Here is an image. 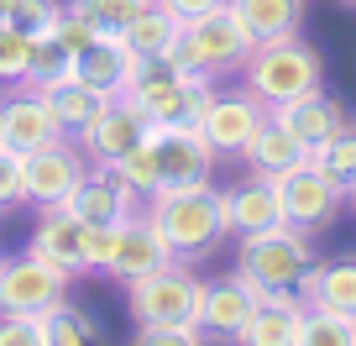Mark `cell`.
<instances>
[{"label":"cell","instance_id":"cell-1","mask_svg":"<svg viewBox=\"0 0 356 346\" xmlns=\"http://www.w3.org/2000/svg\"><path fill=\"white\" fill-rule=\"evenodd\" d=\"M147 215L157 221V231L168 236L173 257H200L231 231V215H225V189L215 184H189V189H157L147 200Z\"/></svg>","mask_w":356,"mask_h":346},{"label":"cell","instance_id":"cell-2","mask_svg":"<svg viewBox=\"0 0 356 346\" xmlns=\"http://www.w3.org/2000/svg\"><path fill=\"white\" fill-rule=\"evenodd\" d=\"M246 90L273 111V105H289L299 95H314L325 84V58L314 53L299 37H283V42H257L246 58Z\"/></svg>","mask_w":356,"mask_h":346},{"label":"cell","instance_id":"cell-3","mask_svg":"<svg viewBox=\"0 0 356 346\" xmlns=\"http://www.w3.org/2000/svg\"><path fill=\"white\" fill-rule=\"evenodd\" d=\"M309 242L299 226H267V231H241L236 242V273L252 289H299L309 273Z\"/></svg>","mask_w":356,"mask_h":346},{"label":"cell","instance_id":"cell-4","mask_svg":"<svg viewBox=\"0 0 356 346\" xmlns=\"http://www.w3.org/2000/svg\"><path fill=\"white\" fill-rule=\"evenodd\" d=\"M252 47L257 42L241 26V16L231 6H220V11L184 26V37L168 53V68H178V74H220V68H241L252 58Z\"/></svg>","mask_w":356,"mask_h":346},{"label":"cell","instance_id":"cell-5","mask_svg":"<svg viewBox=\"0 0 356 346\" xmlns=\"http://www.w3.org/2000/svg\"><path fill=\"white\" fill-rule=\"evenodd\" d=\"M210 95H215L210 74H178V68H168V63H142L136 84L121 100H131L147 121H200Z\"/></svg>","mask_w":356,"mask_h":346},{"label":"cell","instance_id":"cell-6","mask_svg":"<svg viewBox=\"0 0 356 346\" xmlns=\"http://www.w3.org/2000/svg\"><path fill=\"white\" fill-rule=\"evenodd\" d=\"M200 299L204 283L184 268V257L163 262V268L131 278V320L136 325H168V320H200Z\"/></svg>","mask_w":356,"mask_h":346},{"label":"cell","instance_id":"cell-7","mask_svg":"<svg viewBox=\"0 0 356 346\" xmlns=\"http://www.w3.org/2000/svg\"><path fill=\"white\" fill-rule=\"evenodd\" d=\"M74 273L53 268L47 257L26 246L22 257H0V315H47L63 299Z\"/></svg>","mask_w":356,"mask_h":346},{"label":"cell","instance_id":"cell-8","mask_svg":"<svg viewBox=\"0 0 356 346\" xmlns=\"http://www.w3.org/2000/svg\"><path fill=\"white\" fill-rule=\"evenodd\" d=\"M157 147V168H163V189H189V184H210L215 147L204 142V132L194 121H152L147 126Z\"/></svg>","mask_w":356,"mask_h":346},{"label":"cell","instance_id":"cell-9","mask_svg":"<svg viewBox=\"0 0 356 346\" xmlns=\"http://www.w3.org/2000/svg\"><path fill=\"white\" fill-rule=\"evenodd\" d=\"M278 194H283V215H289V226H299V231H320V226L335 221V210L346 205V184H335L314 157L299 163L293 173H283Z\"/></svg>","mask_w":356,"mask_h":346},{"label":"cell","instance_id":"cell-10","mask_svg":"<svg viewBox=\"0 0 356 346\" xmlns=\"http://www.w3.org/2000/svg\"><path fill=\"white\" fill-rule=\"evenodd\" d=\"M304 315L309 299H299V289H257V304L246 315V325L236 331L241 346H304Z\"/></svg>","mask_w":356,"mask_h":346},{"label":"cell","instance_id":"cell-11","mask_svg":"<svg viewBox=\"0 0 356 346\" xmlns=\"http://www.w3.org/2000/svg\"><path fill=\"white\" fill-rule=\"evenodd\" d=\"M84 163H89L84 147L63 142V136H53L47 147L26 152V205H63L79 189V179L89 173Z\"/></svg>","mask_w":356,"mask_h":346},{"label":"cell","instance_id":"cell-12","mask_svg":"<svg viewBox=\"0 0 356 346\" xmlns=\"http://www.w3.org/2000/svg\"><path fill=\"white\" fill-rule=\"evenodd\" d=\"M262 121H267V105L246 90V95H210V105H204V116L194 126L204 132V142L220 157H241Z\"/></svg>","mask_w":356,"mask_h":346},{"label":"cell","instance_id":"cell-13","mask_svg":"<svg viewBox=\"0 0 356 346\" xmlns=\"http://www.w3.org/2000/svg\"><path fill=\"white\" fill-rule=\"evenodd\" d=\"M147 126H152V121H147L131 100H111L95 121L84 126V132H79V147H84V157H89L95 168H115V163H121V157L147 136Z\"/></svg>","mask_w":356,"mask_h":346},{"label":"cell","instance_id":"cell-14","mask_svg":"<svg viewBox=\"0 0 356 346\" xmlns=\"http://www.w3.org/2000/svg\"><path fill=\"white\" fill-rule=\"evenodd\" d=\"M53 136H63V121L53 116V105H47L42 90H26L11 95V100H0V142L16 147V152H37V147H47Z\"/></svg>","mask_w":356,"mask_h":346},{"label":"cell","instance_id":"cell-15","mask_svg":"<svg viewBox=\"0 0 356 346\" xmlns=\"http://www.w3.org/2000/svg\"><path fill=\"white\" fill-rule=\"evenodd\" d=\"M32 252L47 257L63 273H89V226L68 205H42V221L32 231Z\"/></svg>","mask_w":356,"mask_h":346},{"label":"cell","instance_id":"cell-16","mask_svg":"<svg viewBox=\"0 0 356 346\" xmlns=\"http://www.w3.org/2000/svg\"><path fill=\"white\" fill-rule=\"evenodd\" d=\"M74 74L84 79V84H95V90L121 100L136 84V74H142V53H136L126 37H95V42L74 58Z\"/></svg>","mask_w":356,"mask_h":346},{"label":"cell","instance_id":"cell-17","mask_svg":"<svg viewBox=\"0 0 356 346\" xmlns=\"http://www.w3.org/2000/svg\"><path fill=\"white\" fill-rule=\"evenodd\" d=\"M163 262H173V246H168V236L157 231V221L147 210H136V215H126V226H121V242H115V257H111V278H142V273H152V268H163Z\"/></svg>","mask_w":356,"mask_h":346},{"label":"cell","instance_id":"cell-18","mask_svg":"<svg viewBox=\"0 0 356 346\" xmlns=\"http://www.w3.org/2000/svg\"><path fill=\"white\" fill-rule=\"evenodd\" d=\"M63 205H68V210H74L84 226H111V221L136 215L142 194H131V189H126V184L111 173V168H95V173H84V179H79V189L68 194Z\"/></svg>","mask_w":356,"mask_h":346},{"label":"cell","instance_id":"cell-19","mask_svg":"<svg viewBox=\"0 0 356 346\" xmlns=\"http://www.w3.org/2000/svg\"><path fill=\"white\" fill-rule=\"evenodd\" d=\"M225 215H231L236 236H241V231H267V226H289L278 179H267V173H252L246 184L225 189Z\"/></svg>","mask_w":356,"mask_h":346},{"label":"cell","instance_id":"cell-20","mask_svg":"<svg viewBox=\"0 0 356 346\" xmlns=\"http://www.w3.org/2000/svg\"><path fill=\"white\" fill-rule=\"evenodd\" d=\"M273 116H278V121L289 126V132L299 136L309 152H314L320 142H330V136L346 126V105L335 100V95H325V90L299 95V100H289V105H273Z\"/></svg>","mask_w":356,"mask_h":346},{"label":"cell","instance_id":"cell-21","mask_svg":"<svg viewBox=\"0 0 356 346\" xmlns=\"http://www.w3.org/2000/svg\"><path fill=\"white\" fill-rule=\"evenodd\" d=\"M246 163H252V173H267V179H283V173H293L299 163H309V147L299 142V136L289 132V126L278 121V116L267 111V121L257 126V136L246 142Z\"/></svg>","mask_w":356,"mask_h":346},{"label":"cell","instance_id":"cell-22","mask_svg":"<svg viewBox=\"0 0 356 346\" xmlns=\"http://www.w3.org/2000/svg\"><path fill=\"white\" fill-rule=\"evenodd\" d=\"M252 304H257V289L241 278V273H231V278H220V283H204L200 325H204V331H215V336H231V341H236V331L246 325Z\"/></svg>","mask_w":356,"mask_h":346},{"label":"cell","instance_id":"cell-23","mask_svg":"<svg viewBox=\"0 0 356 346\" xmlns=\"http://www.w3.org/2000/svg\"><path fill=\"white\" fill-rule=\"evenodd\" d=\"M231 11L241 16L252 42H283V37H299L304 0H231Z\"/></svg>","mask_w":356,"mask_h":346},{"label":"cell","instance_id":"cell-24","mask_svg":"<svg viewBox=\"0 0 356 346\" xmlns=\"http://www.w3.org/2000/svg\"><path fill=\"white\" fill-rule=\"evenodd\" d=\"M299 294L320 310H346L356 315V257H335V262H320V268L304 273Z\"/></svg>","mask_w":356,"mask_h":346},{"label":"cell","instance_id":"cell-25","mask_svg":"<svg viewBox=\"0 0 356 346\" xmlns=\"http://www.w3.org/2000/svg\"><path fill=\"white\" fill-rule=\"evenodd\" d=\"M42 95H47V105H53V116L63 121V132H74V136L115 100V95H105V90H95V84H84L79 74H68V79H58V84H47Z\"/></svg>","mask_w":356,"mask_h":346},{"label":"cell","instance_id":"cell-26","mask_svg":"<svg viewBox=\"0 0 356 346\" xmlns=\"http://www.w3.org/2000/svg\"><path fill=\"white\" fill-rule=\"evenodd\" d=\"M184 37V22H178L168 6H147L142 16L131 22V32H126V42L142 53V63H168V53H173V42Z\"/></svg>","mask_w":356,"mask_h":346},{"label":"cell","instance_id":"cell-27","mask_svg":"<svg viewBox=\"0 0 356 346\" xmlns=\"http://www.w3.org/2000/svg\"><path fill=\"white\" fill-rule=\"evenodd\" d=\"M74 47L63 42L58 32H47V37H32V58H26V90H47V84H58V79H68L74 74Z\"/></svg>","mask_w":356,"mask_h":346},{"label":"cell","instance_id":"cell-28","mask_svg":"<svg viewBox=\"0 0 356 346\" xmlns=\"http://www.w3.org/2000/svg\"><path fill=\"white\" fill-rule=\"evenodd\" d=\"M147 6H152V0H68V11L84 16V22L95 26V37H126Z\"/></svg>","mask_w":356,"mask_h":346},{"label":"cell","instance_id":"cell-29","mask_svg":"<svg viewBox=\"0 0 356 346\" xmlns=\"http://www.w3.org/2000/svg\"><path fill=\"white\" fill-rule=\"evenodd\" d=\"M115 179L126 184L131 194H142V200H152L157 189H163V168H157V147H152V136H142V142L131 147V152L121 157V163L111 168Z\"/></svg>","mask_w":356,"mask_h":346},{"label":"cell","instance_id":"cell-30","mask_svg":"<svg viewBox=\"0 0 356 346\" xmlns=\"http://www.w3.org/2000/svg\"><path fill=\"white\" fill-rule=\"evenodd\" d=\"M95 320H89L79 304H68V299H58L53 310L42 315V346H89L95 341Z\"/></svg>","mask_w":356,"mask_h":346},{"label":"cell","instance_id":"cell-31","mask_svg":"<svg viewBox=\"0 0 356 346\" xmlns=\"http://www.w3.org/2000/svg\"><path fill=\"white\" fill-rule=\"evenodd\" d=\"M309 157L325 168V173H330L335 184H346V194H351V184H356V126L346 121L341 132H335L330 142H320Z\"/></svg>","mask_w":356,"mask_h":346},{"label":"cell","instance_id":"cell-32","mask_svg":"<svg viewBox=\"0 0 356 346\" xmlns=\"http://www.w3.org/2000/svg\"><path fill=\"white\" fill-rule=\"evenodd\" d=\"M304 346H356V315L309 304V315H304Z\"/></svg>","mask_w":356,"mask_h":346},{"label":"cell","instance_id":"cell-33","mask_svg":"<svg viewBox=\"0 0 356 346\" xmlns=\"http://www.w3.org/2000/svg\"><path fill=\"white\" fill-rule=\"evenodd\" d=\"M63 11H68V6H58V0H16L11 26H16V32H26V37H47V32H58Z\"/></svg>","mask_w":356,"mask_h":346},{"label":"cell","instance_id":"cell-34","mask_svg":"<svg viewBox=\"0 0 356 346\" xmlns=\"http://www.w3.org/2000/svg\"><path fill=\"white\" fill-rule=\"evenodd\" d=\"M26 58H32V37L16 32V26H0V79L6 84L26 79Z\"/></svg>","mask_w":356,"mask_h":346},{"label":"cell","instance_id":"cell-35","mask_svg":"<svg viewBox=\"0 0 356 346\" xmlns=\"http://www.w3.org/2000/svg\"><path fill=\"white\" fill-rule=\"evenodd\" d=\"M6 205H26V157L0 142V210Z\"/></svg>","mask_w":356,"mask_h":346},{"label":"cell","instance_id":"cell-36","mask_svg":"<svg viewBox=\"0 0 356 346\" xmlns=\"http://www.w3.org/2000/svg\"><path fill=\"white\" fill-rule=\"evenodd\" d=\"M136 341H142V346H194V341H204V325H200V320L136 325Z\"/></svg>","mask_w":356,"mask_h":346},{"label":"cell","instance_id":"cell-37","mask_svg":"<svg viewBox=\"0 0 356 346\" xmlns=\"http://www.w3.org/2000/svg\"><path fill=\"white\" fill-rule=\"evenodd\" d=\"M0 346H42V315H0Z\"/></svg>","mask_w":356,"mask_h":346},{"label":"cell","instance_id":"cell-38","mask_svg":"<svg viewBox=\"0 0 356 346\" xmlns=\"http://www.w3.org/2000/svg\"><path fill=\"white\" fill-rule=\"evenodd\" d=\"M121 226H126V221H111V226H89V268H111L115 242H121Z\"/></svg>","mask_w":356,"mask_h":346},{"label":"cell","instance_id":"cell-39","mask_svg":"<svg viewBox=\"0 0 356 346\" xmlns=\"http://www.w3.org/2000/svg\"><path fill=\"white\" fill-rule=\"evenodd\" d=\"M157 6H168L178 22L189 26V22H200V16H210V11H220V6H231V0H157Z\"/></svg>","mask_w":356,"mask_h":346},{"label":"cell","instance_id":"cell-40","mask_svg":"<svg viewBox=\"0 0 356 346\" xmlns=\"http://www.w3.org/2000/svg\"><path fill=\"white\" fill-rule=\"evenodd\" d=\"M11 16H16V0H0V26H11Z\"/></svg>","mask_w":356,"mask_h":346},{"label":"cell","instance_id":"cell-41","mask_svg":"<svg viewBox=\"0 0 356 346\" xmlns=\"http://www.w3.org/2000/svg\"><path fill=\"white\" fill-rule=\"evenodd\" d=\"M351 210H356V184H351Z\"/></svg>","mask_w":356,"mask_h":346}]
</instances>
